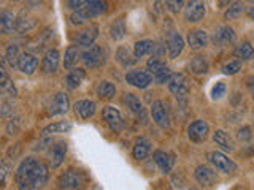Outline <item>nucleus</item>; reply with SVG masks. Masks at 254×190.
Segmentation results:
<instances>
[{
	"label": "nucleus",
	"instance_id": "e433bc0d",
	"mask_svg": "<svg viewBox=\"0 0 254 190\" xmlns=\"http://www.w3.org/2000/svg\"><path fill=\"white\" fill-rule=\"evenodd\" d=\"M110 35H111V38H113V40H123L126 37V24H124L123 18L116 19L113 24H111Z\"/></svg>",
	"mask_w": 254,
	"mask_h": 190
},
{
	"label": "nucleus",
	"instance_id": "4c0bfd02",
	"mask_svg": "<svg viewBox=\"0 0 254 190\" xmlns=\"http://www.w3.org/2000/svg\"><path fill=\"white\" fill-rule=\"evenodd\" d=\"M78 48L76 46H68L67 51H65V55H64V67L65 68H71L76 63L78 60Z\"/></svg>",
	"mask_w": 254,
	"mask_h": 190
},
{
	"label": "nucleus",
	"instance_id": "ddd939ff",
	"mask_svg": "<svg viewBox=\"0 0 254 190\" xmlns=\"http://www.w3.org/2000/svg\"><path fill=\"white\" fill-rule=\"evenodd\" d=\"M70 108V101L67 94L64 92H58L54 95V98L50 105V109H48V114L50 116H61V114H65Z\"/></svg>",
	"mask_w": 254,
	"mask_h": 190
},
{
	"label": "nucleus",
	"instance_id": "a18cd8bd",
	"mask_svg": "<svg viewBox=\"0 0 254 190\" xmlns=\"http://www.w3.org/2000/svg\"><path fill=\"white\" fill-rule=\"evenodd\" d=\"M186 0H169V10L172 13H180L181 8L185 6Z\"/></svg>",
	"mask_w": 254,
	"mask_h": 190
},
{
	"label": "nucleus",
	"instance_id": "aec40b11",
	"mask_svg": "<svg viewBox=\"0 0 254 190\" xmlns=\"http://www.w3.org/2000/svg\"><path fill=\"white\" fill-rule=\"evenodd\" d=\"M235 32L234 29H230L227 26H222L219 27L216 32H214V37H213V42L214 45H219V46H224V45H230L235 42Z\"/></svg>",
	"mask_w": 254,
	"mask_h": 190
},
{
	"label": "nucleus",
	"instance_id": "c85d7f7f",
	"mask_svg": "<svg viewBox=\"0 0 254 190\" xmlns=\"http://www.w3.org/2000/svg\"><path fill=\"white\" fill-rule=\"evenodd\" d=\"M188 68L192 75H205L206 71H208V62H206V59L202 57V55H195V57L189 62Z\"/></svg>",
	"mask_w": 254,
	"mask_h": 190
},
{
	"label": "nucleus",
	"instance_id": "79ce46f5",
	"mask_svg": "<svg viewBox=\"0 0 254 190\" xmlns=\"http://www.w3.org/2000/svg\"><path fill=\"white\" fill-rule=\"evenodd\" d=\"M22 119L21 117H14V119H11L10 122H8V125H6V132H8V135H16L19 132V129H21V122Z\"/></svg>",
	"mask_w": 254,
	"mask_h": 190
},
{
	"label": "nucleus",
	"instance_id": "864d4df0",
	"mask_svg": "<svg viewBox=\"0 0 254 190\" xmlns=\"http://www.w3.org/2000/svg\"><path fill=\"white\" fill-rule=\"evenodd\" d=\"M14 2H16V0H14Z\"/></svg>",
	"mask_w": 254,
	"mask_h": 190
},
{
	"label": "nucleus",
	"instance_id": "f3484780",
	"mask_svg": "<svg viewBox=\"0 0 254 190\" xmlns=\"http://www.w3.org/2000/svg\"><path fill=\"white\" fill-rule=\"evenodd\" d=\"M67 154V142L65 141H58L56 144L50 149V165L51 168H59L62 165L64 158Z\"/></svg>",
	"mask_w": 254,
	"mask_h": 190
},
{
	"label": "nucleus",
	"instance_id": "20e7f679",
	"mask_svg": "<svg viewBox=\"0 0 254 190\" xmlns=\"http://www.w3.org/2000/svg\"><path fill=\"white\" fill-rule=\"evenodd\" d=\"M86 182V176L79 170H67L59 178V187L61 189H79Z\"/></svg>",
	"mask_w": 254,
	"mask_h": 190
},
{
	"label": "nucleus",
	"instance_id": "5701e85b",
	"mask_svg": "<svg viewBox=\"0 0 254 190\" xmlns=\"http://www.w3.org/2000/svg\"><path fill=\"white\" fill-rule=\"evenodd\" d=\"M151 152V142L146 138H138L133 142L132 147V155L135 160H145Z\"/></svg>",
	"mask_w": 254,
	"mask_h": 190
},
{
	"label": "nucleus",
	"instance_id": "f704fd0d",
	"mask_svg": "<svg viewBox=\"0 0 254 190\" xmlns=\"http://www.w3.org/2000/svg\"><path fill=\"white\" fill-rule=\"evenodd\" d=\"M243 11H245V3L242 2V0H237V2H232L227 6V10L224 13V19L226 21H234V19L238 18V16H242Z\"/></svg>",
	"mask_w": 254,
	"mask_h": 190
},
{
	"label": "nucleus",
	"instance_id": "4be33fe9",
	"mask_svg": "<svg viewBox=\"0 0 254 190\" xmlns=\"http://www.w3.org/2000/svg\"><path fill=\"white\" fill-rule=\"evenodd\" d=\"M213 141L216 142V144L222 149L226 150V152H234L235 149V144H234V140L230 138V135L224 130H216L213 133Z\"/></svg>",
	"mask_w": 254,
	"mask_h": 190
},
{
	"label": "nucleus",
	"instance_id": "c756f323",
	"mask_svg": "<svg viewBox=\"0 0 254 190\" xmlns=\"http://www.w3.org/2000/svg\"><path fill=\"white\" fill-rule=\"evenodd\" d=\"M95 92H97L99 98H102V100H111L116 95V87H115L113 83H110V81H102V83H99Z\"/></svg>",
	"mask_w": 254,
	"mask_h": 190
},
{
	"label": "nucleus",
	"instance_id": "b1692460",
	"mask_svg": "<svg viewBox=\"0 0 254 190\" xmlns=\"http://www.w3.org/2000/svg\"><path fill=\"white\" fill-rule=\"evenodd\" d=\"M167 45H169L170 59H177L178 55L183 52V49H185V40H183V37L178 34V32H175V34H172L169 37V42H167Z\"/></svg>",
	"mask_w": 254,
	"mask_h": 190
},
{
	"label": "nucleus",
	"instance_id": "a211bd4d",
	"mask_svg": "<svg viewBox=\"0 0 254 190\" xmlns=\"http://www.w3.org/2000/svg\"><path fill=\"white\" fill-rule=\"evenodd\" d=\"M153 158L156 165L159 166V170H161L162 173H170L173 165H175V157L169 152H165V150H156V152L153 154Z\"/></svg>",
	"mask_w": 254,
	"mask_h": 190
},
{
	"label": "nucleus",
	"instance_id": "473e14b6",
	"mask_svg": "<svg viewBox=\"0 0 254 190\" xmlns=\"http://www.w3.org/2000/svg\"><path fill=\"white\" fill-rule=\"evenodd\" d=\"M156 45L151 42V40H141V42H137L133 46V54L137 55V57H145V55L151 54L154 51Z\"/></svg>",
	"mask_w": 254,
	"mask_h": 190
},
{
	"label": "nucleus",
	"instance_id": "de8ad7c7",
	"mask_svg": "<svg viewBox=\"0 0 254 190\" xmlns=\"http://www.w3.org/2000/svg\"><path fill=\"white\" fill-rule=\"evenodd\" d=\"M167 8H169V0H156V3H154L156 13L162 14V13H165Z\"/></svg>",
	"mask_w": 254,
	"mask_h": 190
},
{
	"label": "nucleus",
	"instance_id": "a19ab883",
	"mask_svg": "<svg viewBox=\"0 0 254 190\" xmlns=\"http://www.w3.org/2000/svg\"><path fill=\"white\" fill-rule=\"evenodd\" d=\"M226 91H227V87L224 83H216V86L211 89V98L213 100H219L222 98L226 95Z\"/></svg>",
	"mask_w": 254,
	"mask_h": 190
},
{
	"label": "nucleus",
	"instance_id": "1a4fd4ad",
	"mask_svg": "<svg viewBox=\"0 0 254 190\" xmlns=\"http://www.w3.org/2000/svg\"><path fill=\"white\" fill-rule=\"evenodd\" d=\"M81 60L84 62V65L86 67H89V68H97L100 67L103 62H105V54H103V49L100 46H89V49H86L83 52V57Z\"/></svg>",
	"mask_w": 254,
	"mask_h": 190
},
{
	"label": "nucleus",
	"instance_id": "7c9ffc66",
	"mask_svg": "<svg viewBox=\"0 0 254 190\" xmlns=\"http://www.w3.org/2000/svg\"><path fill=\"white\" fill-rule=\"evenodd\" d=\"M71 125L70 122L67 121H61V122H54V124H50L48 127H45L43 129V135L45 137H50V135H54V133H67L71 130Z\"/></svg>",
	"mask_w": 254,
	"mask_h": 190
},
{
	"label": "nucleus",
	"instance_id": "4468645a",
	"mask_svg": "<svg viewBox=\"0 0 254 190\" xmlns=\"http://www.w3.org/2000/svg\"><path fill=\"white\" fill-rule=\"evenodd\" d=\"M124 103L127 105V108L130 109V113L138 119V121L146 122V109L143 108L141 101L135 97L133 94H126L124 95Z\"/></svg>",
	"mask_w": 254,
	"mask_h": 190
},
{
	"label": "nucleus",
	"instance_id": "49530a36",
	"mask_svg": "<svg viewBox=\"0 0 254 190\" xmlns=\"http://www.w3.org/2000/svg\"><path fill=\"white\" fill-rule=\"evenodd\" d=\"M8 171H10V165H8L6 162H2V165H0V186L5 184Z\"/></svg>",
	"mask_w": 254,
	"mask_h": 190
},
{
	"label": "nucleus",
	"instance_id": "2eb2a0df",
	"mask_svg": "<svg viewBox=\"0 0 254 190\" xmlns=\"http://www.w3.org/2000/svg\"><path fill=\"white\" fill-rule=\"evenodd\" d=\"M208 32L206 30H192V32H189V35H188V45L190 49H194V51H198V49H203V48L208 45Z\"/></svg>",
	"mask_w": 254,
	"mask_h": 190
},
{
	"label": "nucleus",
	"instance_id": "dca6fc26",
	"mask_svg": "<svg viewBox=\"0 0 254 190\" xmlns=\"http://www.w3.org/2000/svg\"><path fill=\"white\" fill-rule=\"evenodd\" d=\"M16 67H18V70L21 71V73H24V75H32L37 70V67H38V59L35 57L34 54L24 52V54L19 55Z\"/></svg>",
	"mask_w": 254,
	"mask_h": 190
},
{
	"label": "nucleus",
	"instance_id": "cd10ccee",
	"mask_svg": "<svg viewBox=\"0 0 254 190\" xmlns=\"http://www.w3.org/2000/svg\"><path fill=\"white\" fill-rule=\"evenodd\" d=\"M84 78H86V71L83 68L71 70L70 73L67 75V79H65L67 87H68V89H71V91H75L76 87L81 86V83L84 81Z\"/></svg>",
	"mask_w": 254,
	"mask_h": 190
},
{
	"label": "nucleus",
	"instance_id": "423d86ee",
	"mask_svg": "<svg viewBox=\"0 0 254 190\" xmlns=\"http://www.w3.org/2000/svg\"><path fill=\"white\" fill-rule=\"evenodd\" d=\"M169 91L175 95L177 98H185L189 94L190 87H189V81L185 75H172V78L169 79Z\"/></svg>",
	"mask_w": 254,
	"mask_h": 190
},
{
	"label": "nucleus",
	"instance_id": "412c9836",
	"mask_svg": "<svg viewBox=\"0 0 254 190\" xmlns=\"http://www.w3.org/2000/svg\"><path fill=\"white\" fill-rule=\"evenodd\" d=\"M59 51L58 49H50L42 60V70L45 73H54L59 68Z\"/></svg>",
	"mask_w": 254,
	"mask_h": 190
},
{
	"label": "nucleus",
	"instance_id": "393cba45",
	"mask_svg": "<svg viewBox=\"0 0 254 190\" xmlns=\"http://www.w3.org/2000/svg\"><path fill=\"white\" fill-rule=\"evenodd\" d=\"M99 35V27L97 26H89L86 30H83L81 34L78 35L76 38V42L79 46H84V48H89L94 45L95 42V38H97Z\"/></svg>",
	"mask_w": 254,
	"mask_h": 190
},
{
	"label": "nucleus",
	"instance_id": "58836bf2",
	"mask_svg": "<svg viewBox=\"0 0 254 190\" xmlns=\"http://www.w3.org/2000/svg\"><path fill=\"white\" fill-rule=\"evenodd\" d=\"M19 48L18 45H10L6 48V52H5V60L10 63L11 67H16V63H18V59H19Z\"/></svg>",
	"mask_w": 254,
	"mask_h": 190
},
{
	"label": "nucleus",
	"instance_id": "39448f33",
	"mask_svg": "<svg viewBox=\"0 0 254 190\" xmlns=\"http://www.w3.org/2000/svg\"><path fill=\"white\" fill-rule=\"evenodd\" d=\"M102 117L105 124L110 127L111 132H121L124 129V121H123V116L119 113V109H116L115 106H105L102 111Z\"/></svg>",
	"mask_w": 254,
	"mask_h": 190
},
{
	"label": "nucleus",
	"instance_id": "6ab92c4d",
	"mask_svg": "<svg viewBox=\"0 0 254 190\" xmlns=\"http://www.w3.org/2000/svg\"><path fill=\"white\" fill-rule=\"evenodd\" d=\"M95 103L92 100H79L75 105V113L81 121H87L95 114Z\"/></svg>",
	"mask_w": 254,
	"mask_h": 190
},
{
	"label": "nucleus",
	"instance_id": "9b49d317",
	"mask_svg": "<svg viewBox=\"0 0 254 190\" xmlns=\"http://www.w3.org/2000/svg\"><path fill=\"white\" fill-rule=\"evenodd\" d=\"M194 178L202 187H213L218 182L216 171L211 170L210 166H206V165L197 166L195 171H194Z\"/></svg>",
	"mask_w": 254,
	"mask_h": 190
},
{
	"label": "nucleus",
	"instance_id": "6e6552de",
	"mask_svg": "<svg viewBox=\"0 0 254 190\" xmlns=\"http://www.w3.org/2000/svg\"><path fill=\"white\" fill-rule=\"evenodd\" d=\"M126 81L137 89H146L153 83V75L146 70H133L126 75Z\"/></svg>",
	"mask_w": 254,
	"mask_h": 190
},
{
	"label": "nucleus",
	"instance_id": "72a5a7b5",
	"mask_svg": "<svg viewBox=\"0 0 254 190\" xmlns=\"http://www.w3.org/2000/svg\"><path fill=\"white\" fill-rule=\"evenodd\" d=\"M0 29H2L3 34H11L13 30H16V18L13 13H2V16H0Z\"/></svg>",
	"mask_w": 254,
	"mask_h": 190
},
{
	"label": "nucleus",
	"instance_id": "c9c22d12",
	"mask_svg": "<svg viewBox=\"0 0 254 190\" xmlns=\"http://www.w3.org/2000/svg\"><path fill=\"white\" fill-rule=\"evenodd\" d=\"M234 55L238 60H250L254 57V48L248 42H243L242 45L237 46V49L234 51Z\"/></svg>",
	"mask_w": 254,
	"mask_h": 190
},
{
	"label": "nucleus",
	"instance_id": "603ef678",
	"mask_svg": "<svg viewBox=\"0 0 254 190\" xmlns=\"http://www.w3.org/2000/svg\"><path fill=\"white\" fill-rule=\"evenodd\" d=\"M253 2H254V0H253Z\"/></svg>",
	"mask_w": 254,
	"mask_h": 190
},
{
	"label": "nucleus",
	"instance_id": "3c124183",
	"mask_svg": "<svg viewBox=\"0 0 254 190\" xmlns=\"http://www.w3.org/2000/svg\"><path fill=\"white\" fill-rule=\"evenodd\" d=\"M232 2H234V0H221V3H222V5H230Z\"/></svg>",
	"mask_w": 254,
	"mask_h": 190
},
{
	"label": "nucleus",
	"instance_id": "7ed1b4c3",
	"mask_svg": "<svg viewBox=\"0 0 254 190\" xmlns=\"http://www.w3.org/2000/svg\"><path fill=\"white\" fill-rule=\"evenodd\" d=\"M208 160L211 162V165L214 166L216 170L226 173V174H232L238 170L237 163L232 160V158H229L226 154L222 152H218V150H213V152L208 154Z\"/></svg>",
	"mask_w": 254,
	"mask_h": 190
},
{
	"label": "nucleus",
	"instance_id": "09e8293b",
	"mask_svg": "<svg viewBox=\"0 0 254 190\" xmlns=\"http://www.w3.org/2000/svg\"><path fill=\"white\" fill-rule=\"evenodd\" d=\"M246 86H248L250 92L253 94V97H254V76H250L248 79H246Z\"/></svg>",
	"mask_w": 254,
	"mask_h": 190
},
{
	"label": "nucleus",
	"instance_id": "2f4dec72",
	"mask_svg": "<svg viewBox=\"0 0 254 190\" xmlns=\"http://www.w3.org/2000/svg\"><path fill=\"white\" fill-rule=\"evenodd\" d=\"M0 89H2V94L8 98H14L16 97V89L14 84L10 78H8L5 68H2V78H0Z\"/></svg>",
	"mask_w": 254,
	"mask_h": 190
},
{
	"label": "nucleus",
	"instance_id": "c03bdc74",
	"mask_svg": "<svg viewBox=\"0 0 254 190\" xmlns=\"http://www.w3.org/2000/svg\"><path fill=\"white\" fill-rule=\"evenodd\" d=\"M91 2H92V0H68V8H70V10L76 11V10H81V8L87 6Z\"/></svg>",
	"mask_w": 254,
	"mask_h": 190
},
{
	"label": "nucleus",
	"instance_id": "9d476101",
	"mask_svg": "<svg viewBox=\"0 0 254 190\" xmlns=\"http://www.w3.org/2000/svg\"><path fill=\"white\" fill-rule=\"evenodd\" d=\"M208 133H210V127L205 121H202V119H197V121H194L188 127V137L194 142L205 141L208 138Z\"/></svg>",
	"mask_w": 254,
	"mask_h": 190
},
{
	"label": "nucleus",
	"instance_id": "8fccbe9b",
	"mask_svg": "<svg viewBox=\"0 0 254 190\" xmlns=\"http://www.w3.org/2000/svg\"><path fill=\"white\" fill-rule=\"evenodd\" d=\"M248 18H250L251 21H254V6H251L250 10H248Z\"/></svg>",
	"mask_w": 254,
	"mask_h": 190
},
{
	"label": "nucleus",
	"instance_id": "ea45409f",
	"mask_svg": "<svg viewBox=\"0 0 254 190\" xmlns=\"http://www.w3.org/2000/svg\"><path fill=\"white\" fill-rule=\"evenodd\" d=\"M242 70V62L240 60H230L222 67V73L224 75H237Z\"/></svg>",
	"mask_w": 254,
	"mask_h": 190
},
{
	"label": "nucleus",
	"instance_id": "f03ea898",
	"mask_svg": "<svg viewBox=\"0 0 254 190\" xmlns=\"http://www.w3.org/2000/svg\"><path fill=\"white\" fill-rule=\"evenodd\" d=\"M148 71L153 75V79L157 84L169 83V79L172 78L170 68L165 65L162 57H157V55H153V57L148 60Z\"/></svg>",
	"mask_w": 254,
	"mask_h": 190
},
{
	"label": "nucleus",
	"instance_id": "37998d69",
	"mask_svg": "<svg viewBox=\"0 0 254 190\" xmlns=\"http://www.w3.org/2000/svg\"><path fill=\"white\" fill-rule=\"evenodd\" d=\"M253 138V133H251V129L250 127H242L240 130L237 132V140L242 141V142H246Z\"/></svg>",
	"mask_w": 254,
	"mask_h": 190
},
{
	"label": "nucleus",
	"instance_id": "f257e3e1",
	"mask_svg": "<svg viewBox=\"0 0 254 190\" xmlns=\"http://www.w3.org/2000/svg\"><path fill=\"white\" fill-rule=\"evenodd\" d=\"M48 176H50V171H48V166L37 160L34 157H27L21 162L14 174V181L16 186L19 189H40L43 187L48 182Z\"/></svg>",
	"mask_w": 254,
	"mask_h": 190
},
{
	"label": "nucleus",
	"instance_id": "a878e982",
	"mask_svg": "<svg viewBox=\"0 0 254 190\" xmlns=\"http://www.w3.org/2000/svg\"><path fill=\"white\" fill-rule=\"evenodd\" d=\"M35 26H37V19L27 13H22L19 18L16 19V32H18V34L30 32L32 29H35Z\"/></svg>",
	"mask_w": 254,
	"mask_h": 190
},
{
	"label": "nucleus",
	"instance_id": "f8f14e48",
	"mask_svg": "<svg viewBox=\"0 0 254 190\" xmlns=\"http://www.w3.org/2000/svg\"><path fill=\"white\" fill-rule=\"evenodd\" d=\"M151 116H153V121L161 127V129H169L170 127V117H169V111H167L164 101L157 100L153 103V108H151Z\"/></svg>",
	"mask_w": 254,
	"mask_h": 190
},
{
	"label": "nucleus",
	"instance_id": "bb28decb",
	"mask_svg": "<svg viewBox=\"0 0 254 190\" xmlns=\"http://www.w3.org/2000/svg\"><path fill=\"white\" fill-rule=\"evenodd\" d=\"M116 60L121 63L123 67H132L137 63L138 57L135 54L130 52L129 48H126V46H121L119 49L116 51Z\"/></svg>",
	"mask_w": 254,
	"mask_h": 190
},
{
	"label": "nucleus",
	"instance_id": "0eeeda50",
	"mask_svg": "<svg viewBox=\"0 0 254 190\" xmlns=\"http://www.w3.org/2000/svg\"><path fill=\"white\" fill-rule=\"evenodd\" d=\"M206 13L205 0H189L185 10V19L188 22H198L203 19Z\"/></svg>",
	"mask_w": 254,
	"mask_h": 190
}]
</instances>
